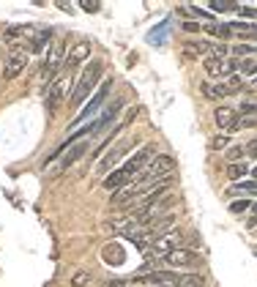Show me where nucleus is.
<instances>
[{
	"label": "nucleus",
	"mask_w": 257,
	"mask_h": 287,
	"mask_svg": "<svg viewBox=\"0 0 257 287\" xmlns=\"http://www.w3.org/2000/svg\"><path fill=\"white\" fill-rule=\"evenodd\" d=\"M153 159H156V151H153L151 142H148V145H143V148L134 153V156H128V162H123L115 172H110V175L101 181V186H104L107 192L123 189V186H128V181H134L137 175H143V170L153 162Z\"/></svg>",
	"instance_id": "1"
},
{
	"label": "nucleus",
	"mask_w": 257,
	"mask_h": 287,
	"mask_svg": "<svg viewBox=\"0 0 257 287\" xmlns=\"http://www.w3.org/2000/svg\"><path fill=\"white\" fill-rule=\"evenodd\" d=\"M101 74H104V66H101V61H91L82 69V74L77 77L74 90H71V107H74V110H77V107H82L85 99L96 90V85L101 82Z\"/></svg>",
	"instance_id": "2"
},
{
	"label": "nucleus",
	"mask_w": 257,
	"mask_h": 287,
	"mask_svg": "<svg viewBox=\"0 0 257 287\" xmlns=\"http://www.w3.org/2000/svg\"><path fill=\"white\" fill-rule=\"evenodd\" d=\"M205 33L219 38H252V41H257V22H208Z\"/></svg>",
	"instance_id": "3"
},
{
	"label": "nucleus",
	"mask_w": 257,
	"mask_h": 287,
	"mask_svg": "<svg viewBox=\"0 0 257 287\" xmlns=\"http://www.w3.org/2000/svg\"><path fill=\"white\" fill-rule=\"evenodd\" d=\"M175 170V159L167 156V153H161V156H156L151 164L143 170V175L134 178V186H151V183H159L164 181V178H170V172Z\"/></svg>",
	"instance_id": "4"
},
{
	"label": "nucleus",
	"mask_w": 257,
	"mask_h": 287,
	"mask_svg": "<svg viewBox=\"0 0 257 287\" xmlns=\"http://www.w3.org/2000/svg\"><path fill=\"white\" fill-rule=\"evenodd\" d=\"M60 61H63V44H52V50L47 52L44 58V69L38 74V82H41V93H47V88L52 85V79L58 77V69H60Z\"/></svg>",
	"instance_id": "5"
},
{
	"label": "nucleus",
	"mask_w": 257,
	"mask_h": 287,
	"mask_svg": "<svg viewBox=\"0 0 257 287\" xmlns=\"http://www.w3.org/2000/svg\"><path fill=\"white\" fill-rule=\"evenodd\" d=\"M28 58H30V52L25 50V46L11 44L9 58L3 61V79H17L25 71V66H28Z\"/></svg>",
	"instance_id": "6"
},
{
	"label": "nucleus",
	"mask_w": 257,
	"mask_h": 287,
	"mask_svg": "<svg viewBox=\"0 0 257 287\" xmlns=\"http://www.w3.org/2000/svg\"><path fill=\"white\" fill-rule=\"evenodd\" d=\"M71 77H74V74H69V71H60V74L52 79V85L47 88L44 99H47V110H50V112H55V110H58V104H60V99H63L66 93H69Z\"/></svg>",
	"instance_id": "7"
},
{
	"label": "nucleus",
	"mask_w": 257,
	"mask_h": 287,
	"mask_svg": "<svg viewBox=\"0 0 257 287\" xmlns=\"http://www.w3.org/2000/svg\"><path fill=\"white\" fill-rule=\"evenodd\" d=\"M110 90H112V79H101V85H99V90H96V93H93V99H91V102H88V104H85V110H82V112H79V115H77V118H74V123H71V126H79V123H82V121H85V118H91V115H96V112L101 110V104H104V102H107V96H110Z\"/></svg>",
	"instance_id": "8"
},
{
	"label": "nucleus",
	"mask_w": 257,
	"mask_h": 287,
	"mask_svg": "<svg viewBox=\"0 0 257 287\" xmlns=\"http://www.w3.org/2000/svg\"><path fill=\"white\" fill-rule=\"evenodd\" d=\"M238 63L241 61H233V58H213V55H208L205 61H202V66H205V71L211 77H233L235 71H238Z\"/></svg>",
	"instance_id": "9"
},
{
	"label": "nucleus",
	"mask_w": 257,
	"mask_h": 287,
	"mask_svg": "<svg viewBox=\"0 0 257 287\" xmlns=\"http://www.w3.org/2000/svg\"><path fill=\"white\" fill-rule=\"evenodd\" d=\"M134 282L151 284V287H178L181 284V276L175 271H151V273H140Z\"/></svg>",
	"instance_id": "10"
},
{
	"label": "nucleus",
	"mask_w": 257,
	"mask_h": 287,
	"mask_svg": "<svg viewBox=\"0 0 257 287\" xmlns=\"http://www.w3.org/2000/svg\"><path fill=\"white\" fill-rule=\"evenodd\" d=\"M153 249L159 252V255H170L175 249H184V232L181 230H167L164 235L153 238Z\"/></svg>",
	"instance_id": "11"
},
{
	"label": "nucleus",
	"mask_w": 257,
	"mask_h": 287,
	"mask_svg": "<svg viewBox=\"0 0 257 287\" xmlns=\"http://www.w3.org/2000/svg\"><path fill=\"white\" fill-rule=\"evenodd\" d=\"M60 148H63L66 153H63V159H60V167H58V170H69L71 164H77L79 159L85 156V151L91 148V145H88V139H77L74 145H60Z\"/></svg>",
	"instance_id": "12"
},
{
	"label": "nucleus",
	"mask_w": 257,
	"mask_h": 287,
	"mask_svg": "<svg viewBox=\"0 0 257 287\" xmlns=\"http://www.w3.org/2000/svg\"><path fill=\"white\" fill-rule=\"evenodd\" d=\"M132 142H134L132 137H123L118 145H112V148H110V153H104V156L99 159V167H96V170H99V172H107V170H110V167H112V164L118 162V159H120V156H123V153L128 151V145H132Z\"/></svg>",
	"instance_id": "13"
},
{
	"label": "nucleus",
	"mask_w": 257,
	"mask_h": 287,
	"mask_svg": "<svg viewBox=\"0 0 257 287\" xmlns=\"http://www.w3.org/2000/svg\"><path fill=\"white\" fill-rule=\"evenodd\" d=\"M123 104H126V99L120 96V99H115V102L107 107L104 112H101V115L96 118V121H91V129H93V134H99L101 129H104V126H110L112 121H115V115H118L120 110H123Z\"/></svg>",
	"instance_id": "14"
},
{
	"label": "nucleus",
	"mask_w": 257,
	"mask_h": 287,
	"mask_svg": "<svg viewBox=\"0 0 257 287\" xmlns=\"http://www.w3.org/2000/svg\"><path fill=\"white\" fill-rule=\"evenodd\" d=\"M88 55H91V41H79L74 50L69 52V58H66V66H63V71H69V74H74V71L79 69L85 61H88Z\"/></svg>",
	"instance_id": "15"
},
{
	"label": "nucleus",
	"mask_w": 257,
	"mask_h": 287,
	"mask_svg": "<svg viewBox=\"0 0 257 287\" xmlns=\"http://www.w3.org/2000/svg\"><path fill=\"white\" fill-rule=\"evenodd\" d=\"M164 263L170 265V268H189V265H194L197 263V252H192V249H175L170 252V255H164Z\"/></svg>",
	"instance_id": "16"
},
{
	"label": "nucleus",
	"mask_w": 257,
	"mask_h": 287,
	"mask_svg": "<svg viewBox=\"0 0 257 287\" xmlns=\"http://www.w3.org/2000/svg\"><path fill=\"white\" fill-rule=\"evenodd\" d=\"M137 227H140V222H137V219H115V222H107L104 224V230L107 232H112V235H126V238H132L134 235V232H137Z\"/></svg>",
	"instance_id": "17"
},
{
	"label": "nucleus",
	"mask_w": 257,
	"mask_h": 287,
	"mask_svg": "<svg viewBox=\"0 0 257 287\" xmlns=\"http://www.w3.org/2000/svg\"><path fill=\"white\" fill-rule=\"evenodd\" d=\"M175 224V213H164V216H159L156 222H151V227H148V241H153V238H159V235H164L167 230Z\"/></svg>",
	"instance_id": "18"
},
{
	"label": "nucleus",
	"mask_w": 257,
	"mask_h": 287,
	"mask_svg": "<svg viewBox=\"0 0 257 287\" xmlns=\"http://www.w3.org/2000/svg\"><path fill=\"white\" fill-rule=\"evenodd\" d=\"M235 118H238V112H235L233 107H227V104L216 107V126H219V129L230 131V126H233V121H235Z\"/></svg>",
	"instance_id": "19"
},
{
	"label": "nucleus",
	"mask_w": 257,
	"mask_h": 287,
	"mask_svg": "<svg viewBox=\"0 0 257 287\" xmlns=\"http://www.w3.org/2000/svg\"><path fill=\"white\" fill-rule=\"evenodd\" d=\"M200 90H202V96L205 99H211V102H216V99H225L227 96V88H225V82H202L200 85Z\"/></svg>",
	"instance_id": "20"
},
{
	"label": "nucleus",
	"mask_w": 257,
	"mask_h": 287,
	"mask_svg": "<svg viewBox=\"0 0 257 287\" xmlns=\"http://www.w3.org/2000/svg\"><path fill=\"white\" fill-rule=\"evenodd\" d=\"M101 255H104V260H107V263H112V265L123 263V249H120V246H115V244L104 246V252H101Z\"/></svg>",
	"instance_id": "21"
},
{
	"label": "nucleus",
	"mask_w": 257,
	"mask_h": 287,
	"mask_svg": "<svg viewBox=\"0 0 257 287\" xmlns=\"http://www.w3.org/2000/svg\"><path fill=\"white\" fill-rule=\"evenodd\" d=\"M246 172H249V167L243 164V162H233V164L227 167V178H230V181H241Z\"/></svg>",
	"instance_id": "22"
},
{
	"label": "nucleus",
	"mask_w": 257,
	"mask_h": 287,
	"mask_svg": "<svg viewBox=\"0 0 257 287\" xmlns=\"http://www.w3.org/2000/svg\"><path fill=\"white\" fill-rule=\"evenodd\" d=\"M184 46H186V55H189V52H194V55L211 52V41H194V38H189V41H186Z\"/></svg>",
	"instance_id": "23"
},
{
	"label": "nucleus",
	"mask_w": 257,
	"mask_h": 287,
	"mask_svg": "<svg viewBox=\"0 0 257 287\" xmlns=\"http://www.w3.org/2000/svg\"><path fill=\"white\" fill-rule=\"evenodd\" d=\"M225 88H227V96H233V93H238V90L246 88V82L241 79V74H233V77H227Z\"/></svg>",
	"instance_id": "24"
},
{
	"label": "nucleus",
	"mask_w": 257,
	"mask_h": 287,
	"mask_svg": "<svg viewBox=\"0 0 257 287\" xmlns=\"http://www.w3.org/2000/svg\"><path fill=\"white\" fill-rule=\"evenodd\" d=\"M202 284H205V279H202L200 273H186V276H181L178 287H202Z\"/></svg>",
	"instance_id": "25"
},
{
	"label": "nucleus",
	"mask_w": 257,
	"mask_h": 287,
	"mask_svg": "<svg viewBox=\"0 0 257 287\" xmlns=\"http://www.w3.org/2000/svg\"><path fill=\"white\" fill-rule=\"evenodd\" d=\"M227 195H257V181H252V183H238V186H233V189H230Z\"/></svg>",
	"instance_id": "26"
},
{
	"label": "nucleus",
	"mask_w": 257,
	"mask_h": 287,
	"mask_svg": "<svg viewBox=\"0 0 257 287\" xmlns=\"http://www.w3.org/2000/svg\"><path fill=\"white\" fill-rule=\"evenodd\" d=\"M243 153H246V151H243V145H230V148H227V159H230V164H233V162H241Z\"/></svg>",
	"instance_id": "27"
},
{
	"label": "nucleus",
	"mask_w": 257,
	"mask_h": 287,
	"mask_svg": "<svg viewBox=\"0 0 257 287\" xmlns=\"http://www.w3.org/2000/svg\"><path fill=\"white\" fill-rule=\"evenodd\" d=\"M238 115H257V104L254 102H243L241 107H238Z\"/></svg>",
	"instance_id": "28"
},
{
	"label": "nucleus",
	"mask_w": 257,
	"mask_h": 287,
	"mask_svg": "<svg viewBox=\"0 0 257 287\" xmlns=\"http://www.w3.org/2000/svg\"><path fill=\"white\" fill-rule=\"evenodd\" d=\"M88 282H91V273H88V271L74 273V279H71V284H74V287H82V284H88Z\"/></svg>",
	"instance_id": "29"
},
{
	"label": "nucleus",
	"mask_w": 257,
	"mask_h": 287,
	"mask_svg": "<svg viewBox=\"0 0 257 287\" xmlns=\"http://www.w3.org/2000/svg\"><path fill=\"white\" fill-rule=\"evenodd\" d=\"M238 71H243V74H257V61H241Z\"/></svg>",
	"instance_id": "30"
},
{
	"label": "nucleus",
	"mask_w": 257,
	"mask_h": 287,
	"mask_svg": "<svg viewBox=\"0 0 257 287\" xmlns=\"http://www.w3.org/2000/svg\"><path fill=\"white\" fill-rule=\"evenodd\" d=\"M233 55H235V58L252 55V46H249V44H235V46H233Z\"/></svg>",
	"instance_id": "31"
},
{
	"label": "nucleus",
	"mask_w": 257,
	"mask_h": 287,
	"mask_svg": "<svg viewBox=\"0 0 257 287\" xmlns=\"http://www.w3.org/2000/svg\"><path fill=\"white\" fill-rule=\"evenodd\" d=\"M246 208H249V203H246V200H235V203L230 205V213H243Z\"/></svg>",
	"instance_id": "32"
},
{
	"label": "nucleus",
	"mask_w": 257,
	"mask_h": 287,
	"mask_svg": "<svg viewBox=\"0 0 257 287\" xmlns=\"http://www.w3.org/2000/svg\"><path fill=\"white\" fill-rule=\"evenodd\" d=\"M235 6H238V3H216V0H213L211 9L213 11H235Z\"/></svg>",
	"instance_id": "33"
},
{
	"label": "nucleus",
	"mask_w": 257,
	"mask_h": 287,
	"mask_svg": "<svg viewBox=\"0 0 257 287\" xmlns=\"http://www.w3.org/2000/svg\"><path fill=\"white\" fill-rule=\"evenodd\" d=\"M235 11H238V14H243V17H257V11L249 9V6H235Z\"/></svg>",
	"instance_id": "34"
},
{
	"label": "nucleus",
	"mask_w": 257,
	"mask_h": 287,
	"mask_svg": "<svg viewBox=\"0 0 257 287\" xmlns=\"http://www.w3.org/2000/svg\"><path fill=\"white\" fill-rule=\"evenodd\" d=\"M243 151H246L249 156H254V159H257V137H254V139H252V142H249V145H243Z\"/></svg>",
	"instance_id": "35"
},
{
	"label": "nucleus",
	"mask_w": 257,
	"mask_h": 287,
	"mask_svg": "<svg viewBox=\"0 0 257 287\" xmlns=\"http://www.w3.org/2000/svg\"><path fill=\"white\" fill-rule=\"evenodd\" d=\"M79 6H82L85 11H99V9H101V3H93V0H88V3L82 0V3H79Z\"/></svg>",
	"instance_id": "36"
},
{
	"label": "nucleus",
	"mask_w": 257,
	"mask_h": 287,
	"mask_svg": "<svg viewBox=\"0 0 257 287\" xmlns=\"http://www.w3.org/2000/svg\"><path fill=\"white\" fill-rule=\"evenodd\" d=\"M184 30H186V33H197L200 25H197V22H184Z\"/></svg>",
	"instance_id": "37"
},
{
	"label": "nucleus",
	"mask_w": 257,
	"mask_h": 287,
	"mask_svg": "<svg viewBox=\"0 0 257 287\" xmlns=\"http://www.w3.org/2000/svg\"><path fill=\"white\" fill-rule=\"evenodd\" d=\"M225 145H227V137H216L213 139V148H225Z\"/></svg>",
	"instance_id": "38"
},
{
	"label": "nucleus",
	"mask_w": 257,
	"mask_h": 287,
	"mask_svg": "<svg viewBox=\"0 0 257 287\" xmlns=\"http://www.w3.org/2000/svg\"><path fill=\"white\" fill-rule=\"evenodd\" d=\"M252 213H254V216L249 219V227H254V224H257V205H252Z\"/></svg>",
	"instance_id": "39"
},
{
	"label": "nucleus",
	"mask_w": 257,
	"mask_h": 287,
	"mask_svg": "<svg viewBox=\"0 0 257 287\" xmlns=\"http://www.w3.org/2000/svg\"><path fill=\"white\" fill-rule=\"evenodd\" d=\"M110 287H123V279H112Z\"/></svg>",
	"instance_id": "40"
},
{
	"label": "nucleus",
	"mask_w": 257,
	"mask_h": 287,
	"mask_svg": "<svg viewBox=\"0 0 257 287\" xmlns=\"http://www.w3.org/2000/svg\"><path fill=\"white\" fill-rule=\"evenodd\" d=\"M249 88H254V90H257V77L252 79V82H249Z\"/></svg>",
	"instance_id": "41"
},
{
	"label": "nucleus",
	"mask_w": 257,
	"mask_h": 287,
	"mask_svg": "<svg viewBox=\"0 0 257 287\" xmlns=\"http://www.w3.org/2000/svg\"><path fill=\"white\" fill-rule=\"evenodd\" d=\"M249 172H252V178H254V181H257V167H254V170H249Z\"/></svg>",
	"instance_id": "42"
},
{
	"label": "nucleus",
	"mask_w": 257,
	"mask_h": 287,
	"mask_svg": "<svg viewBox=\"0 0 257 287\" xmlns=\"http://www.w3.org/2000/svg\"><path fill=\"white\" fill-rule=\"evenodd\" d=\"M0 38H3V36H0Z\"/></svg>",
	"instance_id": "43"
}]
</instances>
